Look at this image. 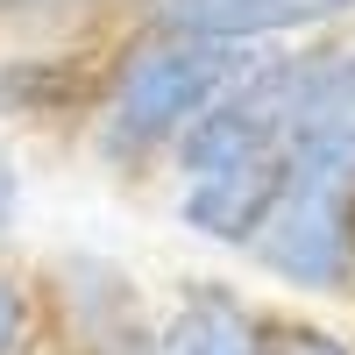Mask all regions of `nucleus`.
Returning a JSON list of instances; mask_svg holds the SVG:
<instances>
[{
  "label": "nucleus",
  "instance_id": "nucleus-1",
  "mask_svg": "<svg viewBox=\"0 0 355 355\" xmlns=\"http://www.w3.org/2000/svg\"><path fill=\"white\" fill-rule=\"evenodd\" d=\"M263 50L249 43H214V36H142L107 64L100 107H93V157L107 171H150L171 157L185 128L214 107Z\"/></svg>",
  "mask_w": 355,
  "mask_h": 355
},
{
  "label": "nucleus",
  "instance_id": "nucleus-2",
  "mask_svg": "<svg viewBox=\"0 0 355 355\" xmlns=\"http://www.w3.org/2000/svg\"><path fill=\"white\" fill-rule=\"evenodd\" d=\"M242 256L306 299H348L355 291V157L291 142V178Z\"/></svg>",
  "mask_w": 355,
  "mask_h": 355
},
{
  "label": "nucleus",
  "instance_id": "nucleus-3",
  "mask_svg": "<svg viewBox=\"0 0 355 355\" xmlns=\"http://www.w3.org/2000/svg\"><path fill=\"white\" fill-rule=\"evenodd\" d=\"M36 306H50L43 327L64 355H121L135 341H150L135 277L107 256H57L36 277Z\"/></svg>",
  "mask_w": 355,
  "mask_h": 355
},
{
  "label": "nucleus",
  "instance_id": "nucleus-4",
  "mask_svg": "<svg viewBox=\"0 0 355 355\" xmlns=\"http://www.w3.org/2000/svg\"><path fill=\"white\" fill-rule=\"evenodd\" d=\"M355 15V0H135L142 36H214V43H277V36H313Z\"/></svg>",
  "mask_w": 355,
  "mask_h": 355
},
{
  "label": "nucleus",
  "instance_id": "nucleus-5",
  "mask_svg": "<svg viewBox=\"0 0 355 355\" xmlns=\"http://www.w3.org/2000/svg\"><path fill=\"white\" fill-rule=\"evenodd\" d=\"M107 64L114 57H93V50H8L0 57V114L28 128L78 121V114L93 121Z\"/></svg>",
  "mask_w": 355,
  "mask_h": 355
},
{
  "label": "nucleus",
  "instance_id": "nucleus-6",
  "mask_svg": "<svg viewBox=\"0 0 355 355\" xmlns=\"http://www.w3.org/2000/svg\"><path fill=\"white\" fill-rule=\"evenodd\" d=\"M256 348H263V306H249L220 277H192L171 320L157 327V355H256Z\"/></svg>",
  "mask_w": 355,
  "mask_h": 355
},
{
  "label": "nucleus",
  "instance_id": "nucleus-7",
  "mask_svg": "<svg viewBox=\"0 0 355 355\" xmlns=\"http://www.w3.org/2000/svg\"><path fill=\"white\" fill-rule=\"evenodd\" d=\"M256 355H355V341H341L334 327L299 313H263V348Z\"/></svg>",
  "mask_w": 355,
  "mask_h": 355
},
{
  "label": "nucleus",
  "instance_id": "nucleus-8",
  "mask_svg": "<svg viewBox=\"0 0 355 355\" xmlns=\"http://www.w3.org/2000/svg\"><path fill=\"white\" fill-rule=\"evenodd\" d=\"M43 334V306H36V277L0 270V355H21Z\"/></svg>",
  "mask_w": 355,
  "mask_h": 355
},
{
  "label": "nucleus",
  "instance_id": "nucleus-9",
  "mask_svg": "<svg viewBox=\"0 0 355 355\" xmlns=\"http://www.w3.org/2000/svg\"><path fill=\"white\" fill-rule=\"evenodd\" d=\"M15 206H21V192H15V171H8V164H0V234H8V227H15Z\"/></svg>",
  "mask_w": 355,
  "mask_h": 355
},
{
  "label": "nucleus",
  "instance_id": "nucleus-10",
  "mask_svg": "<svg viewBox=\"0 0 355 355\" xmlns=\"http://www.w3.org/2000/svg\"><path fill=\"white\" fill-rule=\"evenodd\" d=\"M43 0H0V21H21V15H36Z\"/></svg>",
  "mask_w": 355,
  "mask_h": 355
},
{
  "label": "nucleus",
  "instance_id": "nucleus-11",
  "mask_svg": "<svg viewBox=\"0 0 355 355\" xmlns=\"http://www.w3.org/2000/svg\"><path fill=\"white\" fill-rule=\"evenodd\" d=\"M21 355H64V348H57V341H43V334H36V341H28Z\"/></svg>",
  "mask_w": 355,
  "mask_h": 355
}]
</instances>
